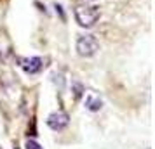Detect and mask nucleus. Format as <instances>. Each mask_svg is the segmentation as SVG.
<instances>
[{
  "instance_id": "obj_1",
  "label": "nucleus",
  "mask_w": 155,
  "mask_h": 149,
  "mask_svg": "<svg viewBox=\"0 0 155 149\" xmlns=\"http://www.w3.org/2000/svg\"><path fill=\"white\" fill-rule=\"evenodd\" d=\"M73 14H75V21L78 23V26H82V28H92L99 19V7L82 4V5L75 7Z\"/></svg>"
},
{
  "instance_id": "obj_2",
  "label": "nucleus",
  "mask_w": 155,
  "mask_h": 149,
  "mask_svg": "<svg viewBox=\"0 0 155 149\" xmlns=\"http://www.w3.org/2000/svg\"><path fill=\"white\" fill-rule=\"evenodd\" d=\"M99 49V43H98V38L94 35H89V33H85V35H80L77 38V52L78 56L82 57H91L94 56Z\"/></svg>"
},
{
  "instance_id": "obj_3",
  "label": "nucleus",
  "mask_w": 155,
  "mask_h": 149,
  "mask_svg": "<svg viewBox=\"0 0 155 149\" xmlns=\"http://www.w3.org/2000/svg\"><path fill=\"white\" fill-rule=\"evenodd\" d=\"M18 64L25 73L28 75H35L42 70V59L40 57H18Z\"/></svg>"
},
{
  "instance_id": "obj_4",
  "label": "nucleus",
  "mask_w": 155,
  "mask_h": 149,
  "mask_svg": "<svg viewBox=\"0 0 155 149\" xmlns=\"http://www.w3.org/2000/svg\"><path fill=\"white\" fill-rule=\"evenodd\" d=\"M68 123H70V116L64 113V111H56V113H52L47 116V125H49V128L56 130V132L63 130Z\"/></svg>"
},
{
  "instance_id": "obj_5",
  "label": "nucleus",
  "mask_w": 155,
  "mask_h": 149,
  "mask_svg": "<svg viewBox=\"0 0 155 149\" xmlns=\"http://www.w3.org/2000/svg\"><path fill=\"white\" fill-rule=\"evenodd\" d=\"M101 99L99 97H94V95H89L87 99H85V107L89 109V111H99L101 109Z\"/></svg>"
},
{
  "instance_id": "obj_6",
  "label": "nucleus",
  "mask_w": 155,
  "mask_h": 149,
  "mask_svg": "<svg viewBox=\"0 0 155 149\" xmlns=\"http://www.w3.org/2000/svg\"><path fill=\"white\" fill-rule=\"evenodd\" d=\"M26 149H44L38 142H35V141H28L26 142Z\"/></svg>"
},
{
  "instance_id": "obj_7",
  "label": "nucleus",
  "mask_w": 155,
  "mask_h": 149,
  "mask_svg": "<svg viewBox=\"0 0 155 149\" xmlns=\"http://www.w3.org/2000/svg\"><path fill=\"white\" fill-rule=\"evenodd\" d=\"M84 2H94V0H84Z\"/></svg>"
}]
</instances>
